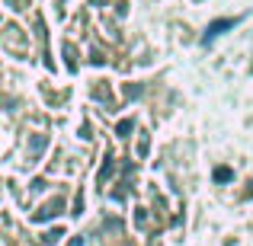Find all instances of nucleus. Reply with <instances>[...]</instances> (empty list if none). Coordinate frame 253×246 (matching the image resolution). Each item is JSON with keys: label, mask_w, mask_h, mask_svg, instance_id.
Here are the masks:
<instances>
[{"label": "nucleus", "mask_w": 253, "mask_h": 246, "mask_svg": "<svg viewBox=\"0 0 253 246\" xmlns=\"http://www.w3.org/2000/svg\"><path fill=\"white\" fill-rule=\"evenodd\" d=\"M234 23H237V19H218V23H211V26H209V29H205V35H202V42H205V45H209V42H215V38H218V35H221V32H224V29H234Z\"/></svg>", "instance_id": "1"}, {"label": "nucleus", "mask_w": 253, "mask_h": 246, "mask_svg": "<svg viewBox=\"0 0 253 246\" xmlns=\"http://www.w3.org/2000/svg\"><path fill=\"white\" fill-rule=\"evenodd\" d=\"M215 179H218V182H228V179H231V170H228V166H218V170H215Z\"/></svg>", "instance_id": "2"}]
</instances>
